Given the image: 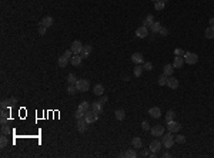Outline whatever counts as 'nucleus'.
<instances>
[{
  "instance_id": "obj_1",
  "label": "nucleus",
  "mask_w": 214,
  "mask_h": 158,
  "mask_svg": "<svg viewBox=\"0 0 214 158\" xmlns=\"http://www.w3.org/2000/svg\"><path fill=\"white\" fill-rule=\"evenodd\" d=\"M174 135H173V133H167V134H163L161 135V144H163V147L164 148H171L174 145Z\"/></svg>"
},
{
  "instance_id": "obj_2",
  "label": "nucleus",
  "mask_w": 214,
  "mask_h": 158,
  "mask_svg": "<svg viewBox=\"0 0 214 158\" xmlns=\"http://www.w3.org/2000/svg\"><path fill=\"white\" fill-rule=\"evenodd\" d=\"M76 87H77V91H81V93H84V91H89L90 83H89V80L80 78V80H77V81H76Z\"/></svg>"
},
{
  "instance_id": "obj_3",
  "label": "nucleus",
  "mask_w": 214,
  "mask_h": 158,
  "mask_svg": "<svg viewBox=\"0 0 214 158\" xmlns=\"http://www.w3.org/2000/svg\"><path fill=\"white\" fill-rule=\"evenodd\" d=\"M183 59H184V63L187 64H196L198 61V56L196 54V53H186L184 56H183Z\"/></svg>"
},
{
  "instance_id": "obj_4",
  "label": "nucleus",
  "mask_w": 214,
  "mask_h": 158,
  "mask_svg": "<svg viewBox=\"0 0 214 158\" xmlns=\"http://www.w3.org/2000/svg\"><path fill=\"white\" fill-rule=\"evenodd\" d=\"M83 43L79 42V40H74V42L72 43V46H70V50L73 51V54H80L81 50H83Z\"/></svg>"
},
{
  "instance_id": "obj_5",
  "label": "nucleus",
  "mask_w": 214,
  "mask_h": 158,
  "mask_svg": "<svg viewBox=\"0 0 214 158\" xmlns=\"http://www.w3.org/2000/svg\"><path fill=\"white\" fill-rule=\"evenodd\" d=\"M167 128H169L170 133L174 134V133H179V131L181 130V126H180V123H177V121L173 120V121H169V123H167Z\"/></svg>"
},
{
  "instance_id": "obj_6",
  "label": "nucleus",
  "mask_w": 214,
  "mask_h": 158,
  "mask_svg": "<svg viewBox=\"0 0 214 158\" xmlns=\"http://www.w3.org/2000/svg\"><path fill=\"white\" fill-rule=\"evenodd\" d=\"M150 131H151V135H153V137H161V135L164 134V127L163 126H153L150 128Z\"/></svg>"
},
{
  "instance_id": "obj_7",
  "label": "nucleus",
  "mask_w": 214,
  "mask_h": 158,
  "mask_svg": "<svg viewBox=\"0 0 214 158\" xmlns=\"http://www.w3.org/2000/svg\"><path fill=\"white\" fill-rule=\"evenodd\" d=\"M84 120L89 123V124H91V123H96L97 120H98V114H97L96 111H93V110H90L87 114H86Z\"/></svg>"
},
{
  "instance_id": "obj_8",
  "label": "nucleus",
  "mask_w": 214,
  "mask_h": 158,
  "mask_svg": "<svg viewBox=\"0 0 214 158\" xmlns=\"http://www.w3.org/2000/svg\"><path fill=\"white\" fill-rule=\"evenodd\" d=\"M136 36L140 37V39H144V37H147L149 36V27H146V26H140L136 29Z\"/></svg>"
},
{
  "instance_id": "obj_9",
  "label": "nucleus",
  "mask_w": 214,
  "mask_h": 158,
  "mask_svg": "<svg viewBox=\"0 0 214 158\" xmlns=\"http://www.w3.org/2000/svg\"><path fill=\"white\" fill-rule=\"evenodd\" d=\"M161 147H163L161 141H159V140H153V141L150 142L149 150L151 151V152H159V151L161 150Z\"/></svg>"
},
{
  "instance_id": "obj_10",
  "label": "nucleus",
  "mask_w": 214,
  "mask_h": 158,
  "mask_svg": "<svg viewBox=\"0 0 214 158\" xmlns=\"http://www.w3.org/2000/svg\"><path fill=\"white\" fill-rule=\"evenodd\" d=\"M87 128H89V123L86 121L84 118L77 120V131H79V133H86Z\"/></svg>"
},
{
  "instance_id": "obj_11",
  "label": "nucleus",
  "mask_w": 214,
  "mask_h": 158,
  "mask_svg": "<svg viewBox=\"0 0 214 158\" xmlns=\"http://www.w3.org/2000/svg\"><path fill=\"white\" fill-rule=\"evenodd\" d=\"M53 23H54V20H53V17L52 16H46V17H43L42 19V21H40V26H43V27H52L53 26Z\"/></svg>"
},
{
  "instance_id": "obj_12",
  "label": "nucleus",
  "mask_w": 214,
  "mask_h": 158,
  "mask_svg": "<svg viewBox=\"0 0 214 158\" xmlns=\"http://www.w3.org/2000/svg\"><path fill=\"white\" fill-rule=\"evenodd\" d=\"M167 87L169 88H171V90H176L177 87H179V80L176 78V77H173V75H170L169 77V80H167Z\"/></svg>"
},
{
  "instance_id": "obj_13",
  "label": "nucleus",
  "mask_w": 214,
  "mask_h": 158,
  "mask_svg": "<svg viewBox=\"0 0 214 158\" xmlns=\"http://www.w3.org/2000/svg\"><path fill=\"white\" fill-rule=\"evenodd\" d=\"M69 63H70V59H69V57H66L64 54H62V56L59 57V61H57L59 67H62V68H66Z\"/></svg>"
},
{
  "instance_id": "obj_14",
  "label": "nucleus",
  "mask_w": 214,
  "mask_h": 158,
  "mask_svg": "<svg viewBox=\"0 0 214 158\" xmlns=\"http://www.w3.org/2000/svg\"><path fill=\"white\" fill-rule=\"evenodd\" d=\"M183 64H184V59H183L181 56H176L174 60H173V67L174 68H181Z\"/></svg>"
},
{
  "instance_id": "obj_15",
  "label": "nucleus",
  "mask_w": 214,
  "mask_h": 158,
  "mask_svg": "<svg viewBox=\"0 0 214 158\" xmlns=\"http://www.w3.org/2000/svg\"><path fill=\"white\" fill-rule=\"evenodd\" d=\"M131 61L136 63V64L144 63V57H143L141 53H133V56H131Z\"/></svg>"
},
{
  "instance_id": "obj_16",
  "label": "nucleus",
  "mask_w": 214,
  "mask_h": 158,
  "mask_svg": "<svg viewBox=\"0 0 214 158\" xmlns=\"http://www.w3.org/2000/svg\"><path fill=\"white\" fill-rule=\"evenodd\" d=\"M91 51H93V47H91L90 44H86L84 47H83V50H81V53H80V56H81L83 59H87V57L91 54Z\"/></svg>"
},
{
  "instance_id": "obj_17",
  "label": "nucleus",
  "mask_w": 214,
  "mask_h": 158,
  "mask_svg": "<svg viewBox=\"0 0 214 158\" xmlns=\"http://www.w3.org/2000/svg\"><path fill=\"white\" fill-rule=\"evenodd\" d=\"M81 61H83V57H81L80 54H73V57L70 59V64H72V66H76V67L80 66Z\"/></svg>"
},
{
  "instance_id": "obj_18",
  "label": "nucleus",
  "mask_w": 214,
  "mask_h": 158,
  "mask_svg": "<svg viewBox=\"0 0 214 158\" xmlns=\"http://www.w3.org/2000/svg\"><path fill=\"white\" fill-rule=\"evenodd\" d=\"M103 103H100V101H96V103H91V110L93 111H96L97 114H101L103 113Z\"/></svg>"
},
{
  "instance_id": "obj_19",
  "label": "nucleus",
  "mask_w": 214,
  "mask_h": 158,
  "mask_svg": "<svg viewBox=\"0 0 214 158\" xmlns=\"http://www.w3.org/2000/svg\"><path fill=\"white\" fill-rule=\"evenodd\" d=\"M149 114H150V117H153V118H159V117L161 116V110L159 107H151L149 110Z\"/></svg>"
},
{
  "instance_id": "obj_20",
  "label": "nucleus",
  "mask_w": 214,
  "mask_h": 158,
  "mask_svg": "<svg viewBox=\"0 0 214 158\" xmlns=\"http://www.w3.org/2000/svg\"><path fill=\"white\" fill-rule=\"evenodd\" d=\"M77 108H79V110H81L83 113H86V114H87V113L91 110V104H90L89 101H83V103H80V105H79Z\"/></svg>"
},
{
  "instance_id": "obj_21",
  "label": "nucleus",
  "mask_w": 214,
  "mask_h": 158,
  "mask_svg": "<svg viewBox=\"0 0 214 158\" xmlns=\"http://www.w3.org/2000/svg\"><path fill=\"white\" fill-rule=\"evenodd\" d=\"M173 73H174V67H173V64H166V66L163 67V74H166L167 77L173 75Z\"/></svg>"
},
{
  "instance_id": "obj_22",
  "label": "nucleus",
  "mask_w": 214,
  "mask_h": 158,
  "mask_svg": "<svg viewBox=\"0 0 214 158\" xmlns=\"http://www.w3.org/2000/svg\"><path fill=\"white\" fill-rule=\"evenodd\" d=\"M160 29H161L160 21H154V23H153V24L150 26V30H151V33H154V34H159Z\"/></svg>"
},
{
  "instance_id": "obj_23",
  "label": "nucleus",
  "mask_w": 214,
  "mask_h": 158,
  "mask_svg": "<svg viewBox=\"0 0 214 158\" xmlns=\"http://www.w3.org/2000/svg\"><path fill=\"white\" fill-rule=\"evenodd\" d=\"M204 36L207 39H214V26H208L205 30H204Z\"/></svg>"
},
{
  "instance_id": "obj_24",
  "label": "nucleus",
  "mask_w": 214,
  "mask_h": 158,
  "mask_svg": "<svg viewBox=\"0 0 214 158\" xmlns=\"http://www.w3.org/2000/svg\"><path fill=\"white\" fill-rule=\"evenodd\" d=\"M7 121H9V113L6 110H1V114H0V123H1V126L3 124H7Z\"/></svg>"
},
{
  "instance_id": "obj_25",
  "label": "nucleus",
  "mask_w": 214,
  "mask_h": 158,
  "mask_svg": "<svg viewBox=\"0 0 214 158\" xmlns=\"http://www.w3.org/2000/svg\"><path fill=\"white\" fill-rule=\"evenodd\" d=\"M154 21H156V20H154V16H153V14H149V16H146V19H144V21H143V26L150 27Z\"/></svg>"
},
{
  "instance_id": "obj_26",
  "label": "nucleus",
  "mask_w": 214,
  "mask_h": 158,
  "mask_svg": "<svg viewBox=\"0 0 214 158\" xmlns=\"http://www.w3.org/2000/svg\"><path fill=\"white\" fill-rule=\"evenodd\" d=\"M114 117H116V120H118V121H123L124 120V117H126V113H124V110H116L114 111Z\"/></svg>"
},
{
  "instance_id": "obj_27",
  "label": "nucleus",
  "mask_w": 214,
  "mask_h": 158,
  "mask_svg": "<svg viewBox=\"0 0 214 158\" xmlns=\"http://www.w3.org/2000/svg\"><path fill=\"white\" fill-rule=\"evenodd\" d=\"M93 93L96 95H103L104 94V87L101 84H96L94 85V88H93Z\"/></svg>"
},
{
  "instance_id": "obj_28",
  "label": "nucleus",
  "mask_w": 214,
  "mask_h": 158,
  "mask_svg": "<svg viewBox=\"0 0 214 158\" xmlns=\"http://www.w3.org/2000/svg\"><path fill=\"white\" fill-rule=\"evenodd\" d=\"M131 144H133V147L134 148H141L143 147V141H141V138L140 137H134L131 140Z\"/></svg>"
},
{
  "instance_id": "obj_29",
  "label": "nucleus",
  "mask_w": 214,
  "mask_h": 158,
  "mask_svg": "<svg viewBox=\"0 0 214 158\" xmlns=\"http://www.w3.org/2000/svg\"><path fill=\"white\" fill-rule=\"evenodd\" d=\"M124 157L127 158H136L137 157V152H136V148H130V150H127L126 152H124Z\"/></svg>"
},
{
  "instance_id": "obj_30",
  "label": "nucleus",
  "mask_w": 214,
  "mask_h": 158,
  "mask_svg": "<svg viewBox=\"0 0 214 158\" xmlns=\"http://www.w3.org/2000/svg\"><path fill=\"white\" fill-rule=\"evenodd\" d=\"M167 80H169V77H167L166 74H161V75H159V78H157V84L159 85H166L167 84Z\"/></svg>"
},
{
  "instance_id": "obj_31",
  "label": "nucleus",
  "mask_w": 214,
  "mask_h": 158,
  "mask_svg": "<svg viewBox=\"0 0 214 158\" xmlns=\"http://www.w3.org/2000/svg\"><path fill=\"white\" fill-rule=\"evenodd\" d=\"M176 116H177V114H176L174 110H169L167 114H166V121H167V123H169V121H173V120L176 118Z\"/></svg>"
},
{
  "instance_id": "obj_32",
  "label": "nucleus",
  "mask_w": 214,
  "mask_h": 158,
  "mask_svg": "<svg viewBox=\"0 0 214 158\" xmlns=\"http://www.w3.org/2000/svg\"><path fill=\"white\" fill-rule=\"evenodd\" d=\"M164 7H166V3L161 1V0H159V1L154 3V9H156V10H163Z\"/></svg>"
},
{
  "instance_id": "obj_33",
  "label": "nucleus",
  "mask_w": 214,
  "mask_h": 158,
  "mask_svg": "<svg viewBox=\"0 0 214 158\" xmlns=\"http://www.w3.org/2000/svg\"><path fill=\"white\" fill-rule=\"evenodd\" d=\"M66 80H67V83H69V84H76V81H77V78H76V75L73 73L69 74Z\"/></svg>"
},
{
  "instance_id": "obj_34",
  "label": "nucleus",
  "mask_w": 214,
  "mask_h": 158,
  "mask_svg": "<svg viewBox=\"0 0 214 158\" xmlns=\"http://www.w3.org/2000/svg\"><path fill=\"white\" fill-rule=\"evenodd\" d=\"M174 141L177 142V144H184L186 141H187V138H186V135H177V137H174Z\"/></svg>"
},
{
  "instance_id": "obj_35",
  "label": "nucleus",
  "mask_w": 214,
  "mask_h": 158,
  "mask_svg": "<svg viewBox=\"0 0 214 158\" xmlns=\"http://www.w3.org/2000/svg\"><path fill=\"white\" fill-rule=\"evenodd\" d=\"M10 133H11V130L7 124H3V126H1V134H3V135H7V134H10Z\"/></svg>"
},
{
  "instance_id": "obj_36",
  "label": "nucleus",
  "mask_w": 214,
  "mask_h": 158,
  "mask_svg": "<svg viewBox=\"0 0 214 158\" xmlns=\"http://www.w3.org/2000/svg\"><path fill=\"white\" fill-rule=\"evenodd\" d=\"M143 66H136L134 67V77H140L141 75V73H143Z\"/></svg>"
},
{
  "instance_id": "obj_37",
  "label": "nucleus",
  "mask_w": 214,
  "mask_h": 158,
  "mask_svg": "<svg viewBox=\"0 0 214 158\" xmlns=\"http://www.w3.org/2000/svg\"><path fill=\"white\" fill-rule=\"evenodd\" d=\"M76 91H77V87H76V84H70V85H69V88H67V94L73 95V94H76Z\"/></svg>"
},
{
  "instance_id": "obj_38",
  "label": "nucleus",
  "mask_w": 214,
  "mask_h": 158,
  "mask_svg": "<svg viewBox=\"0 0 214 158\" xmlns=\"http://www.w3.org/2000/svg\"><path fill=\"white\" fill-rule=\"evenodd\" d=\"M7 144H9V140H7V137H4V135H3V137L0 138V147L6 148V147H7Z\"/></svg>"
},
{
  "instance_id": "obj_39",
  "label": "nucleus",
  "mask_w": 214,
  "mask_h": 158,
  "mask_svg": "<svg viewBox=\"0 0 214 158\" xmlns=\"http://www.w3.org/2000/svg\"><path fill=\"white\" fill-rule=\"evenodd\" d=\"M74 117L77 118V120H81V118H84V117H86V113H83L81 110H79V108H77V111H76Z\"/></svg>"
},
{
  "instance_id": "obj_40",
  "label": "nucleus",
  "mask_w": 214,
  "mask_h": 158,
  "mask_svg": "<svg viewBox=\"0 0 214 158\" xmlns=\"http://www.w3.org/2000/svg\"><path fill=\"white\" fill-rule=\"evenodd\" d=\"M143 68L147 70V71H151V70H153V64L150 63V61H144V63H143Z\"/></svg>"
},
{
  "instance_id": "obj_41",
  "label": "nucleus",
  "mask_w": 214,
  "mask_h": 158,
  "mask_svg": "<svg viewBox=\"0 0 214 158\" xmlns=\"http://www.w3.org/2000/svg\"><path fill=\"white\" fill-rule=\"evenodd\" d=\"M0 107H1V110H7V108H10V107H9V100H1Z\"/></svg>"
},
{
  "instance_id": "obj_42",
  "label": "nucleus",
  "mask_w": 214,
  "mask_h": 158,
  "mask_svg": "<svg viewBox=\"0 0 214 158\" xmlns=\"http://www.w3.org/2000/svg\"><path fill=\"white\" fill-rule=\"evenodd\" d=\"M159 34H160V36H163V37H166V36L169 34V29L161 26V29H160V32H159Z\"/></svg>"
},
{
  "instance_id": "obj_43",
  "label": "nucleus",
  "mask_w": 214,
  "mask_h": 158,
  "mask_svg": "<svg viewBox=\"0 0 214 158\" xmlns=\"http://www.w3.org/2000/svg\"><path fill=\"white\" fill-rule=\"evenodd\" d=\"M174 54H176V56H184V54H186V51H184V50H183V49H180V47H177V49H176V50H174Z\"/></svg>"
},
{
  "instance_id": "obj_44",
  "label": "nucleus",
  "mask_w": 214,
  "mask_h": 158,
  "mask_svg": "<svg viewBox=\"0 0 214 158\" xmlns=\"http://www.w3.org/2000/svg\"><path fill=\"white\" fill-rule=\"evenodd\" d=\"M16 103H17V98H14V97L9 98V107H14V105H16Z\"/></svg>"
},
{
  "instance_id": "obj_45",
  "label": "nucleus",
  "mask_w": 214,
  "mask_h": 158,
  "mask_svg": "<svg viewBox=\"0 0 214 158\" xmlns=\"http://www.w3.org/2000/svg\"><path fill=\"white\" fill-rule=\"evenodd\" d=\"M141 128H143L144 131H147V130H150V124L147 121H143V123H141Z\"/></svg>"
},
{
  "instance_id": "obj_46",
  "label": "nucleus",
  "mask_w": 214,
  "mask_h": 158,
  "mask_svg": "<svg viewBox=\"0 0 214 158\" xmlns=\"http://www.w3.org/2000/svg\"><path fill=\"white\" fill-rule=\"evenodd\" d=\"M39 34H40V36H43V34H46V27H43V26H40V27H39Z\"/></svg>"
},
{
  "instance_id": "obj_47",
  "label": "nucleus",
  "mask_w": 214,
  "mask_h": 158,
  "mask_svg": "<svg viewBox=\"0 0 214 158\" xmlns=\"http://www.w3.org/2000/svg\"><path fill=\"white\" fill-rule=\"evenodd\" d=\"M100 97H101V98H100V103L106 104V103H107V100H108V98H107V95H100Z\"/></svg>"
},
{
  "instance_id": "obj_48",
  "label": "nucleus",
  "mask_w": 214,
  "mask_h": 158,
  "mask_svg": "<svg viewBox=\"0 0 214 158\" xmlns=\"http://www.w3.org/2000/svg\"><path fill=\"white\" fill-rule=\"evenodd\" d=\"M141 155H143V157H149V155H150L149 150H144V151H143V152H141Z\"/></svg>"
},
{
  "instance_id": "obj_49",
  "label": "nucleus",
  "mask_w": 214,
  "mask_h": 158,
  "mask_svg": "<svg viewBox=\"0 0 214 158\" xmlns=\"http://www.w3.org/2000/svg\"><path fill=\"white\" fill-rule=\"evenodd\" d=\"M163 157H164V158H170L171 154H170V152H166V154H163Z\"/></svg>"
},
{
  "instance_id": "obj_50",
  "label": "nucleus",
  "mask_w": 214,
  "mask_h": 158,
  "mask_svg": "<svg viewBox=\"0 0 214 158\" xmlns=\"http://www.w3.org/2000/svg\"><path fill=\"white\" fill-rule=\"evenodd\" d=\"M208 23H210V26H214V17H211V19L208 20Z\"/></svg>"
},
{
  "instance_id": "obj_51",
  "label": "nucleus",
  "mask_w": 214,
  "mask_h": 158,
  "mask_svg": "<svg viewBox=\"0 0 214 158\" xmlns=\"http://www.w3.org/2000/svg\"><path fill=\"white\" fill-rule=\"evenodd\" d=\"M151 1H154V3H156V1H159V0H151Z\"/></svg>"
},
{
  "instance_id": "obj_52",
  "label": "nucleus",
  "mask_w": 214,
  "mask_h": 158,
  "mask_svg": "<svg viewBox=\"0 0 214 158\" xmlns=\"http://www.w3.org/2000/svg\"><path fill=\"white\" fill-rule=\"evenodd\" d=\"M161 1H164V3H166V1H167V0H161Z\"/></svg>"
}]
</instances>
